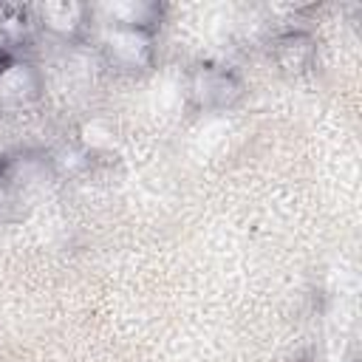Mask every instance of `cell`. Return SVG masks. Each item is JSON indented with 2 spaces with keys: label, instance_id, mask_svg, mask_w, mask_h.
I'll list each match as a JSON object with an SVG mask.
<instances>
[{
  "label": "cell",
  "instance_id": "obj_6",
  "mask_svg": "<svg viewBox=\"0 0 362 362\" xmlns=\"http://www.w3.org/2000/svg\"><path fill=\"white\" fill-rule=\"evenodd\" d=\"M277 51H280V62L294 71V68H305L311 62V51L314 48H311V40L305 34L288 31V34H283L277 40Z\"/></svg>",
  "mask_w": 362,
  "mask_h": 362
},
{
  "label": "cell",
  "instance_id": "obj_5",
  "mask_svg": "<svg viewBox=\"0 0 362 362\" xmlns=\"http://www.w3.org/2000/svg\"><path fill=\"white\" fill-rule=\"evenodd\" d=\"M40 14H42V25H48L51 31H57V34H65V37H71V34H76L82 25H85V17L90 14L85 6H68V3H51V6H42L40 8Z\"/></svg>",
  "mask_w": 362,
  "mask_h": 362
},
{
  "label": "cell",
  "instance_id": "obj_1",
  "mask_svg": "<svg viewBox=\"0 0 362 362\" xmlns=\"http://www.w3.org/2000/svg\"><path fill=\"white\" fill-rule=\"evenodd\" d=\"M105 54L113 65L136 71L150 62V31L127 28V25H110L105 37Z\"/></svg>",
  "mask_w": 362,
  "mask_h": 362
},
{
  "label": "cell",
  "instance_id": "obj_4",
  "mask_svg": "<svg viewBox=\"0 0 362 362\" xmlns=\"http://www.w3.org/2000/svg\"><path fill=\"white\" fill-rule=\"evenodd\" d=\"M28 11L14 6H0V71L14 62L17 48L28 40Z\"/></svg>",
  "mask_w": 362,
  "mask_h": 362
},
{
  "label": "cell",
  "instance_id": "obj_3",
  "mask_svg": "<svg viewBox=\"0 0 362 362\" xmlns=\"http://www.w3.org/2000/svg\"><path fill=\"white\" fill-rule=\"evenodd\" d=\"M40 96V76L25 62H11L0 71V105L3 107H25Z\"/></svg>",
  "mask_w": 362,
  "mask_h": 362
},
{
  "label": "cell",
  "instance_id": "obj_2",
  "mask_svg": "<svg viewBox=\"0 0 362 362\" xmlns=\"http://www.w3.org/2000/svg\"><path fill=\"white\" fill-rule=\"evenodd\" d=\"M192 96L201 107H226L240 96V82L226 68L206 65L192 76Z\"/></svg>",
  "mask_w": 362,
  "mask_h": 362
}]
</instances>
